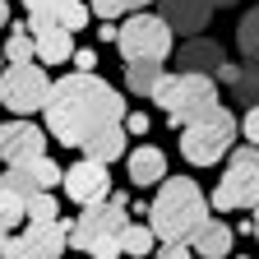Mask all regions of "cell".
I'll list each match as a JSON object with an SVG mask.
<instances>
[{
  "mask_svg": "<svg viewBox=\"0 0 259 259\" xmlns=\"http://www.w3.org/2000/svg\"><path fill=\"white\" fill-rule=\"evenodd\" d=\"M42 111H47V130H51L56 144L83 148L102 125L125 120V97L111 83H102L93 70H74V74L51 83Z\"/></svg>",
  "mask_w": 259,
  "mask_h": 259,
  "instance_id": "cell-1",
  "label": "cell"
},
{
  "mask_svg": "<svg viewBox=\"0 0 259 259\" xmlns=\"http://www.w3.org/2000/svg\"><path fill=\"white\" fill-rule=\"evenodd\" d=\"M204 218H208V199L199 194V185L185 176H162L153 213H148V227L157 241H190Z\"/></svg>",
  "mask_w": 259,
  "mask_h": 259,
  "instance_id": "cell-2",
  "label": "cell"
},
{
  "mask_svg": "<svg viewBox=\"0 0 259 259\" xmlns=\"http://www.w3.org/2000/svg\"><path fill=\"white\" fill-rule=\"evenodd\" d=\"M153 102L167 111V120L181 130V125H190V120L208 116V111L222 102V97H218L213 74H199V70H171V74H162V79H157Z\"/></svg>",
  "mask_w": 259,
  "mask_h": 259,
  "instance_id": "cell-3",
  "label": "cell"
},
{
  "mask_svg": "<svg viewBox=\"0 0 259 259\" xmlns=\"http://www.w3.org/2000/svg\"><path fill=\"white\" fill-rule=\"evenodd\" d=\"M232 144H236V116L222 102L208 116L181 125V157L190 167H213V162H222V153H232Z\"/></svg>",
  "mask_w": 259,
  "mask_h": 259,
  "instance_id": "cell-4",
  "label": "cell"
},
{
  "mask_svg": "<svg viewBox=\"0 0 259 259\" xmlns=\"http://www.w3.org/2000/svg\"><path fill=\"white\" fill-rule=\"evenodd\" d=\"M259 204V144H232V167L222 171L213 190V208L232 213V208H254Z\"/></svg>",
  "mask_w": 259,
  "mask_h": 259,
  "instance_id": "cell-5",
  "label": "cell"
},
{
  "mask_svg": "<svg viewBox=\"0 0 259 259\" xmlns=\"http://www.w3.org/2000/svg\"><path fill=\"white\" fill-rule=\"evenodd\" d=\"M116 47L125 60H167L171 56V23L148 10H130V19L116 28Z\"/></svg>",
  "mask_w": 259,
  "mask_h": 259,
  "instance_id": "cell-6",
  "label": "cell"
},
{
  "mask_svg": "<svg viewBox=\"0 0 259 259\" xmlns=\"http://www.w3.org/2000/svg\"><path fill=\"white\" fill-rule=\"evenodd\" d=\"M125 222H130L125 194H107L97 204H83L79 218H70V241H74V250H93L97 241H116L125 232Z\"/></svg>",
  "mask_w": 259,
  "mask_h": 259,
  "instance_id": "cell-7",
  "label": "cell"
},
{
  "mask_svg": "<svg viewBox=\"0 0 259 259\" xmlns=\"http://www.w3.org/2000/svg\"><path fill=\"white\" fill-rule=\"evenodd\" d=\"M51 79L37 70V60H10V70H0V107H10L14 116H32L47 107Z\"/></svg>",
  "mask_w": 259,
  "mask_h": 259,
  "instance_id": "cell-8",
  "label": "cell"
},
{
  "mask_svg": "<svg viewBox=\"0 0 259 259\" xmlns=\"http://www.w3.org/2000/svg\"><path fill=\"white\" fill-rule=\"evenodd\" d=\"M60 185H65V194L83 208V204H97V199H107V194H111V171H107V162L83 157V162H74V167L60 176Z\"/></svg>",
  "mask_w": 259,
  "mask_h": 259,
  "instance_id": "cell-9",
  "label": "cell"
},
{
  "mask_svg": "<svg viewBox=\"0 0 259 259\" xmlns=\"http://www.w3.org/2000/svg\"><path fill=\"white\" fill-rule=\"evenodd\" d=\"M60 176H65V171L42 153V157H28V162H10V171L0 176V185H10L14 194H23V199H28L32 190H56Z\"/></svg>",
  "mask_w": 259,
  "mask_h": 259,
  "instance_id": "cell-10",
  "label": "cell"
},
{
  "mask_svg": "<svg viewBox=\"0 0 259 259\" xmlns=\"http://www.w3.org/2000/svg\"><path fill=\"white\" fill-rule=\"evenodd\" d=\"M47 153V135L32 120H5L0 125V157L5 162H28Z\"/></svg>",
  "mask_w": 259,
  "mask_h": 259,
  "instance_id": "cell-11",
  "label": "cell"
},
{
  "mask_svg": "<svg viewBox=\"0 0 259 259\" xmlns=\"http://www.w3.org/2000/svg\"><path fill=\"white\" fill-rule=\"evenodd\" d=\"M65 245H70V222L65 218H47V222H28L23 227L28 259H60Z\"/></svg>",
  "mask_w": 259,
  "mask_h": 259,
  "instance_id": "cell-12",
  "label": "cell"
},
{
  "mask_svg": "<svg viewBox=\"0 0 259 259\" xmlns=\"http://www.w3.org/2000/svg\"><path fill=\"white\" fill-rule=\"evenodd\" d=\"M28 32H32V42H37V60H42V65H60V60H70V56H74V32L65 28V23L32 14Z\"/></svg>",
  "mask_w": 259,
  "mask_h": 259,
  "instance_id": "cell-13",
  "label": "cell"
},
{
  "mask_svg": "<svg viewBox=\"0 0 259 259\" xmlns=\"http://www.w3.org/2000/svg\"><path fill=\"white\" fill-rule=\"evenodd\" d=\"M213 14V0H162V19L171 23V32H204Z\"/></svg>",
  "mask_w": 259,
  "mask_h": 259,
  "instance_id": "cell-14",
  "label": "cell"
},
{
  "mask_svg": "<svg viewBox=\"0 0 259 259\" xmlns=\"http://www.w3.org/2000/svg\"><path fill=\"white\" fill-rule=\"evenodd\" d=\"M190 250L199 254V259H222V254H232V227H227L222 218H204L199 227H194V236H190Z\"/></svg>",
  "mask_w": 259,
  "mask_h": 259,
  "instance_id": "cell-15",
  "label": "cell"
},
{
  "mask_svg": "<svg viewBox=\"0 0 259 259\" xmlns=\"http://www.w3.org/2000/svg\"><path fill=\"white\" fill-rule=\"evenodd\" d=\"M125 144H130V130H125V120H116V125H102V130H97V135H93L79 153H83V157H93V162H107V167H111L116 157H125Z\"/></svg>",
  "mask_w": 259,
  "mask_h": 259,
  "instance_id": "cell-16",
  "label": "cell"
},
{
  "mask_svg": "<svg viewBox=\"0 0 259 259\" xmlns=\"http://www.w3.org/2000/svg\"><path fill=\"white\" fill-rule=\"evenodd\" d=\"M162 176H167V157H162V148H153V144L130 148V181H135L139 190L162 185Z\"/></svg>",
  "mask_w": 259,
  "mask_h": 259,
  "instance_id": "cell-17",
  "label": "cell"
},
{
  "mask_svg": "<svg viewBox=\"0 0 259 259\" xmlns=\"http://www.w3.org/2000/svg\"><path fill=\"white\" fill-rule=\"evenodd\" d=\"M222 60H227V56H222V47H218L213 37H190V42L181 47V70H199V74H213Z\"/></svg>",
  "mask_w": 259,
  "mask_h": 259,
  "instance_id": "cell-18",
  "label": "cell"
},
{
  "mask_svg": "<svg viewBox=\"0 0 259 259\" xmlns=\"http://www.w3.org/2000/svg\"><path fill=\"white\" fill-rule=\"evenodd\" d=\"M162 74H167L162 60H125V83H130V93H139V97H153V88H157Z\"/></svg>",
  "mask_w": 259,
  "mask_h": 259,
  "instance_id": "cell-19",
  "label": "cell"
},
{
  "mask_svg": "<svg viewBox=\"0 0 259 259\" xmlns=\"http://www.w3.org/2000/svg\"><path fill=\"white\" fill-rule=\"evenodd\" d=\"M232 93L241 107H259V65H236V79H232Z\"/></svg>",
  "mask_w": 259,
  "mask_h": 259,
  "instance_id": "cell-20",
  "label": "cell"
},
{
  "mask_svg": "<svg viewBox=\"0 0 259 259\" xmlns=\"http://www.w3.org/2000/svg\"><path fill=\"white\" fill-rule=\"evenodd\" d=\"M120 250H125V254H153V250H157V236H153V227L125 222V232H120Z\"/></svg>",
  "mask_w": 259,
  "mask_h": 259,
  "instance_id": "cell-21",
  "label": "cell"
},
{
  "mask_svg": "<svg viewBox=\"0 0 259 259\" xmlns=\"http://www.w3.org/2000/svg\"><path fill=\"white\" fill-rule=\"evenodd\" d=\"M47 218H60V204L51 199V190H32L23 199V222H47Z\"/></svg>",
  "mask_w": 259,
  "mask_h": 259,
  "instance_id": "cell-22",
  "label": "cell"
},
{
  "mask_svg": "<svg viewBox=\"0 0 259 259\" xmlns=\"http://www.w3.org/2000/svg\"><path fill=\"white\" fill-rule=\"evenodd\" d=\"M5 56H10V60H32V56H37V42H32L28 23H14V28H10V37H5Z\"/></svg>",
  "mask_w": 259,
  "mask_h": 259,
  "instance_id": "cell-23",
  "label": "cell"
},
{
  "mask_svg": "<svg viewBox=\"0 0 259 259\" xmlns=\"http://www.w3.org/2000/svg\"><path fill=\"white\" fill-rule=\"evenodd\" d=\"M236 42H241V51H245V60H254L259 65V5L241 19V28H236Z\"/></svg>",
  "mask_w": 259,
  "mask_h": 259,
  "instance_id": "cell-24",
  "label": "cell"
},
{
  "mask_svg": "<svg viewBox=\"0 0 259 259\" xmlns=\"http://www.w3.org/2000/svg\"><path fill=\"white\" fill-rule=\"evenodd\" d=\"M23 222V194H14L10 185H0V227H19Z\"/></svg>",
  "mask_w": 259,
  "mask_h": 259,
  "instance_id": "cell-25",
  "label": "cell"
},
{
  "mask_svg": "<svg viewBox=\"0 0 259 259\" xmlns=\"http://www.w3.org/2000/svg\"><path fill=\"white\" fill-rule=\"evenodd\" d=\"M70 5H74V0H23L28 14H42V19H56V23H60V14L70 10Z\"/></svg>",
  "mask_w": 259,
  "mask_h": 259,
  "instance_id": "cell-26",
  "label": "cell"
},
{
  "mask_svg": "<svg viewBox=\"0 0 259 259\" xmlns=\"http://www.w3.org/2000/svg\"><path fill=\"white\" fill-rule=\"evenodd\" d=\"M88 19H93V10L83 5V0H74V5H70V10H65V14H60V23H65V28H70V32H79V28L88 23Z\"/></svg>",
  "mask_w": 259,
  "mask_h": 259,
  "instance_id": "cell-27",
  "label": "cell"
},
{
  "mask_svg": "<svg viewBox=\"0 0 259 259\" xmlns=\"http://www.w3.org/2000/svg\"><path fill=\"white\" fill-rule=\"evenodd\" d=\"M88 10H93L97 19H120V14H125V0H88Z\"/></svg>",
  "mask_w": 259,
  "mask_h": 259,
  "instance_id": "cell-28",
  "label": "cell"
},
{
  "mask_svg": "<svg viewBox=\"0 0 259 259\" xmlns=\"http://www.w3.org/2000/svg\"><path fill=\"white\" fill-rule=\"evenodd\" d=\"M190 241H162V250H153L157 259H190V250H185Z\"/></svg>",
  "mask_w": 259,
  "mask_h": 259,
  "instance_id": "cell-29",
  "label": "cell"
},
{
  "mask_svg": "<svg viewBox=\"0 0 259 259\" xmlns=\"http://www.w3.org/2000/svg\"><path fill=\"white\" fill-rule=\"evenodd\" d=\"M0 254H5V259H28L23 236H10V232H5V241H0Z\"/></svg>",
  "mask_w": 259,
  "mask_h": 259,
  "instance_id": "cell-30",
  "label": "cell"
},
{
  "mask_svg": "<svg viewBox=\"0 0 259 259\" xmlns=\"http://www.w3.org/2000/svg\"><path fill=\"white\" fill-rule=\"evenodd\" d=\"M241 130H245V139H250V144H259V107H245Z\"/></svg>",
  "mask_w": 259,
  "mask_h": 259,
  "instance_id": "cell-31",
  "label": "cell"
},
{
  "mask_svg": "<svg viewBox=\"0 0 259 259\" xmlns=\"http://www.w3.org/2000/svg\"><path fill=\"white\" fill-rule=\"evenodd\" d=\"M125 130H130V135H148V116L144 111H130L125 116Z\"/></svg>",
  "mask_w": 259,
  "mask_h": 259,
  "instance_id": "cell-32",
  "label": "cell"
},
{
  "mask_svg": "<svg viewBox=\"0 0 259 259\" xmlns=\"http://www.w3.org/2000/svg\"><path fill=\"white\" fill-rule=\"evenodd\" d=\"M74 65H79V70H93V65H97V56L83 47V51H74Z\"/></svg>",
  "mask_w": 259,
  "mask_h": 259,
  "instance_id": "cell-33",
  "label": "cell"
},
{
  "mask_svg": "<svg viewBox=\"0 0 259 259\" xmlns=\"http://www.w3.org/2000/svg\"><path fill=\"white\" fill-rule=\"evenodd\" d=\"M130 10H148V0H125V14Z\"/></svg>",
  "mask_w": 259,
  "mask_h": 259,
  "instance_id": "cell-34",
  "label": "cell"
},
{
  "mask_svg": "<svg viewBox=\"0 0 259 259\" xmlns=\"http://www.w3.org/2000/svg\"><path fill=\"white\" fill-rule=\"evenodd\" d=\"M250 236L259 241V204H254V222H250Z\"/></svg>",
  "mask_w": 259,
  "mask_h": 259,
  "instance_id": "cell-35",
  "label": "cell"
},
{
  "mask_svg": "<svg viewBox=\"0 0 259 259\" xmlns=\"http://www.w3.org/2000/svg\"><path fill=\"white\" fill-rule=\"evenodd\" d=\"M10 23V5H5V0H0V28H5Z\"/></svg>",
  "mask_w": 259,
  "mask_h": 259,
  "instance_id": "cell-36",
  "label": "cell"
},
{
  "mask_svg": "<svg viewBox=\"0 0 259 259\" xmlns=\"http://www.w3.org/2000/svg\"><path fill=\"white\" fill-rule=\"evenodd\" d=\"M213 5H222V10H227V5H236V0H213Z\"/></svg>",
  "mask_w": 259,
  "mask_h": 259,
  "instance_id": "cell-37",
  "label": "cell"
}]
</instances>
